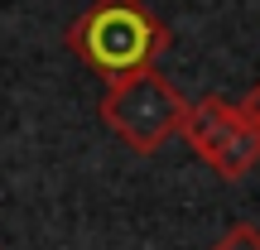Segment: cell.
<instances>
[{
    "mask_svg": "<svg viewBox=\"0 0 260 250\" xmlns=\"http://www.w3.org/2000/svg\"><path fill=\"white\" fill-rule=\"evenodd\" d=\"M169 39V24L145 0H92L68 29V48L77 53V63L106 77V87L154 73Z\"/></svg>",
    "mask_w": 260,
    "mask_h": 250,
    "instance_id": "1",
    "label": "cell"
},
{
    "mask_svg": "<svg viewBox=\"0 0 260 250\" xmlns=\"http://www.w3.org/2000/svg\"><path fill=\"white\" fill-rule=\"evenodd\" d=\"M183 121H188V96L159 73L125 77V82L106 87V96H102V125L130 154L164 149V139L178 135Z\"/></svg>",
    "mask_w": 260,
    "mask_h": 250,
    "instance_id": "2",
    "label": "cell"
},
{
    "mask_svg": "<svg viewBox=\"0 0 260 250\" xmlns=\"http://www.w3.org/2000/svg\"><path fill=\"white\" fill-rule=\"evenodd\" d=\"M178 135L188 139V149H193L222 183H241L260 164V130L246 121L241 106L222 101V96L188 101V121H183Z\"/></svg>",
    "mask_w": 260,
    "mask_h": 250,
    "instance_id": "3",
    "label": "cell"
},
{
    "mask_svg": "<svg viewBox=\"0 0 260 250\" xmlns=\"http://www.w3.org/2000/svg\"><path fill=\"white\" fill-rule=\"evenodd\" d=\"M207 250H260V226L236 222V226H226V231L217 236V245H207Z\"/></svg>",
    "mask_w": 260,
    "mask_h": 250,
    "instance_id": "4",
    "label": "cell"
},
{
    "mask_svg": "<svg viewBox=\"0 0 260 250\" xmlns=\"http://www.w3.org/2000/svg\"><path fill=\"white\" fill-rule=\"evenodd\" d=\"M241 111H246V121H251L255 130H260V82L246 92V101H241Z\"/></svg>",
    "mask_w": 260,
    "mask_h": 250,
    "instance_id": "5",
    "label": "cell"
}]
</instances>
